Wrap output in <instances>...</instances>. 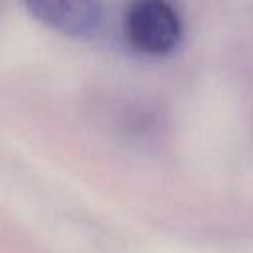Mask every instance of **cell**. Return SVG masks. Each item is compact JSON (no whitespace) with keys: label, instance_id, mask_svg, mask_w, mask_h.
Listing matches in <instances>:
<instances>
[{"label":"cell","instance_id":"obj_2","mask_svg":"<svg viewBox=\"0 0 253 253\" xmlns=\"http://www.w3.org/2000/svg\"><path fill=\"white\" fill-rule=\"evenodd\" d=\"M43 26L71 38H93L103 26L101 0H22Z\"/></svg>","mask_w":253,"mask_h":253},{"label":"cell","instance_id":"obj_1","mask_svg":"<svg viewBox=\"0 0 253 253\" xmlns=\"http://www.w3.org/2000/svg\"><path fill=\"white\" fill-rule=\"evenodd\" d=\"M123 34L134 51L162 57L180 45L184 24L170 0H128L123 14Z\"/></svg>","mask_w":253,"mask_h":253}]
</instances>
